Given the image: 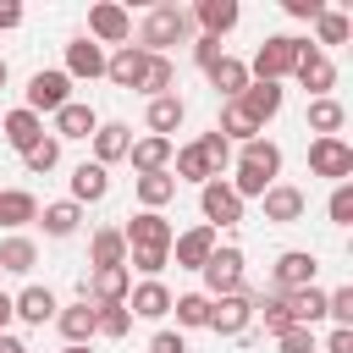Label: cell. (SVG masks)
<instances>
[{
    "label": "cell",
    "instance_id": "26",
    "mask_svg": "<svg viewBox=\"0 0 353 353\" xmlns=\"http://www.w3.org/2000/svg\"><path fill=\"white\" fill-rule=\"evenodd\" d=\"M127 160H132V171H138V176L165 171V165H171V138H132Z\"/></svg>",
    "mask_w": 353,
    "mask_h": 353
},
{
    "label": "cell",
    "instance_id": "28",
    "mask_svg": "<svg viewBox=\"0 0 353 353\" xmlns=\"http://www.w3.org/2000/svg\"><path fill=\"white\" fill-rule=\"evenodd\" d=\"M138 72H143V50L138 44H121L116 55H105V77L116 88H138Z\"/></svg>",
    "mask_w": 353,
    "mask_h": 353
},
{
    "label": "cell",
    "instance_id": "22",
    "mask_svg": "<svg viewBox=\"0 0 353 353\" xmlns=\"http://www.w3.org/2000/svg\"><path fill=\"white\" fill-rule=\"evenodd\" d=\"M11 314L28 320V325H44V320H55V292L50 287H22L11 298Z\"/></svg>",
    "mask_w": 353,
    "mask_h": 353
},
{
    "label": "cell",
    "instance_id": "16",
    "mask_svg": "<svg viewBox=\"0 0 353 353\" xmlns=\"http://www.w3.org/2000/svg\"><path fill=\"white\" fill-rule=\"evenodd\" d=\"M127 314H132V320H160V314H171V287H165V281H138V287L127 292Z\"/></svg>",
    "mask_w": 353,
    "mask_h": 353
},
{
    "label": "cell",
    "instance_id": "55",
    "mask_svg": "<svg viewBox=\"0 0 353 353\" xmlns=\"http://www.w3.org/2000/svg\"><path fill=\"white\" fill-rule=\"evenodd\" d=\"M0 353H28V342H22V336H6V331H0Z\"/></svg>",
    "mask_w": 353,
    "mask_h": 353
},
{
    "label": "cell",
    "instance_id": "5",
    "mask_svg": "<svg viewBox=\"0 0 353 353\" xmlns=\"http://www.w3.org/2000/svg\"><path fill=\"white\" fill-rule=\"evenodd\" d=\"M254 298L259 292H226V298H210V331L215 336H243L248 331V320H254Z\"/></svg>",
    "mask_w": 353,
    "mask_h": 353
},
{
    "label": "cell",
    "instance_id": "52",
    "mask_svg": "<svg viewBox=\"0 0 353 353\" xmlns=\"http://www.w3.org/2000/svg\"><path fill=\"white\" fill-rule=\"evenodd\" d=\"M281 11H287V17H303V22H314V17L325 11V0H281Z\"/></svg>",
    "mask_w": 353,
    "mask_h": 353
},
{
    "label": "cell",
    "instance_id": "15",
    "mask_svg": "<svg viewBox=\"0 0 353 353\" xmlns=\"http://www.w3.org/2000/svg\"><path fill=\"white\" fill-rule=\"evenodd\" d=\"M221 243H215V226H188L182 237H171V259L182 265V270H204V259L215 254Z\"/></svg>",
    "mask_w": 353,
    "mask_h": 353
},
{
    "label": "cell",
    "instance_id": "42",
    "mask_svg": "<svg viewBox=\"0 0 353 353\" xmlns=\"http://www.w3.org/2000/svg\"><path fill=\"white\" fill-rule=\"evenodd\" d=\"M314 33H320V44H347V33H353V22H347L342 11H331V6H325V11L314 17ZM320 44H314V50H320Z\"/></svg>",
    "mask_w": 353,
    "mask_h": 353
},
{
    "label": "cell",
    "instance_id": "25",
    "mask_svg": "<svg viewBox=\"0 0 353 353\" xmlns=\"http://www.w3.org/2000/svg\"><path fill=\"white\" fill-rule=\"evenodd\" d=\"M127 149H132V127H127V121H99V132H94V154H99V165L127 160Z\"/></svg>",
    "mask_w": 353,
    "mask_h": 353
},
{
    "label": "cell",
    "instance_id": "19",
    "mask_svg": "<svg viewBox=\"0 0 353 353\" xmlns=\"http://www.w3.org/2000/svg\"><path fill=\"white\" fill-rule=\"evenodd\" d=\"M237 105H243V110H248V116L265 127V121L281 110V83H254V77H248V88L237 94Z\"/></svg>",
    "mask_w": 353,
    "mask_h": 353
},
{
    "label": "cell",
    "instance_id": "7",
    "mask_svg": "<svg viewBox=\"0 0 353 353\" xmlns=\"http://www.w3.org/2000/svg\"><path fill=\"white\" fill-rule=\"evenodd\" d=\"M88 39H94V44H127V39H132V17H127V6L99 0V6L88 11Z\"/></svg>",
    "mask_w": 353,
    "mask_h": 353
},
{
    "label": "cell",
    "instance_id": "24",
    "mask_svg": "<svg viewBox=\"0 0 353 353\" xmlns=\"http://www.w3.org/2000/svg\"><path fill=\"white\" fill-rule=\"evenodd\" d=\"M0 132H6V143H11L17 154H28V149H33L39 138H44V121H39L33 110H11V116L0 121Z\"/></svg>",
    "mask_w": 353,
    "mask_h": 353
},
{
    "label": "cell",
    "instance_id": "40",
    "mask_svg": "<svg viewBox=\"0 0 353 353\" xmlns=\"http://www.w3.org/2000/svg\"><path fill=\"white\" fill-rule=\"evenodd\" d=\"M138 199H143V210L171 204V199H176V176H171V171H149V176H138Z\"/></svg>",
    "mask_w": 353,
    "mask_h": 353
},
{
    "label": "cell",
    "instance_id": "49",
    "mask_svg": "<svg viewBox=\"0 0 353 353\" xmlns=\"http://www.w3.org/2000/svg\"><path fill=\"white\" fill-rule=\"evenodd\" d=\"M276 347H281V353H314V331H309V325H287V331L276 336Z\"/></svg>",
    "mask_w": 353,
    "mask_h": 353
},
{
    "label": "cell",
    "instance_id": "2",
    "mask_svg": "<svg viewBox=\"0 0 353 353\" xmlns=\"http://www.w3.org/2000/svg\"><path fill=\"white\" fill-rule=\"evenodd\" d=\"M188 28H193V17H188L182 6H154V11L143 17V28H138V50H143V55H165V44H182Z\"/></svg>",
    "mask_w": 353,
    "mask_h": 353
},
{
    "label": "cell",
    "instance_id": "34",
    "mask_svg": "<svg viewBox=\"0 0 353 353\" xmlns=\"http://www.w3.org/2000/svg\"><path fill=\"white\" fill-rule=\"evenodd\" d=\"M287 309H292V325L314 331V320H325V292L320 287H298V292H287Z\"/></svg>",
    "mask_w": 353,
    "mask_h": 353
},
{
    "label": "cell",
    "instance_id": "53",
    "mask_svg": "<svg viewBox=\"0 0 353 353\" xmlns=\"http://www.w3.org/2000/svg\"><path fill=\"white\" fill-rule=\"evenodd\" d=\"M325 353H353V331H347V325H336V331L325 336Z\"/></svg>",
    "mask_w": 353,
    "mask_h": 353
},
{
    "label": "cell",
    "instance_id": "51",
    "mask_svg": "<svg viewBox=\"0 0 353 353\" xmlns=\"http://www.w3.org/2000/svg\"><path fill=\"white\" fill-rule=\"evenodd\" d=\"M149 353H188V342H182V331H154Z\"/></svg>",
    "mask_w": 353,
    "mask_h": 353
},
{
    "label": "cell",
    "instance_id": "58",
    "mask_svg": "<svg viewBox=\"0 0 353 353\" xmlns=\"http://www.w3.org/2000/svg\"><path fill=\"white\" fill-rule=\"evenodd\" d=\"M61 353H88V347H72V342H66V347H61Z\"/></svg>",
    "mask_w": 353,
    "mask_h": 353
},
{
    "label": "cell",
    "instance_id": "3",
    "mask_svg": "<svg viewBox=\"0 0 353 353\" xmlns=\"http://www.w3.org/2000/svg\"><path fill=\"white\" fill-rule=\"evenodd\" d=\"M298 50H303V39H292V33H270V39L254 50V66H248V77H254V83H281V77H292V66H298Z\"/></svg>",
    "mask_w": 353,
    "mask_h": 353
},
{
    "label": "cell",
    "instance_id": "12",
    "mask_svg": "<svg viewBox=\"0 0 353 353\" xmlns=\"http://www.w3.org/2000/svg\"><path fill=\"white\" fill-rule=\"evenodd\" d=\"M121 237H127V248H171V221L160 215V210H138L127 226H121Z\"/></svg>",
    "mask_w": 353,
    "mask_h": 353
},
{
    "label": "cell",
    "instance_id": "9",
    "mask_svg": "<svg viewBox=\"0 0 353 353\" xmlns=\"http://www.w3.org/2000/svg\"><path fill=\"white\" fill-rule=\"evenodd\" d=\"M66 99H72V77H66V72H33V77H28V105H22V110H33V116L50 110V116H55Z\"/></svg>",
    "mask_w": 353,
    "mask_h": 353
},
{
    "label": "cell",
    "instance_id": "27",
    "mask_svg": "<svg viewBox=\"0 0 353 353\" xmlns=\"http://www.w3.org/2000/svg\"><path fill=\"white\" fill-rule=\"evenodd\" d=\"M88 259H94V270L127 265V237H121V226H99V232H94V243H88Z\"/></svg>",
    "mask_w": 353,
    "mask_h": 353
},
{
    "label": "cell",
    "instance_id": "48",
    "mask_svg": "<svg viewBox=\"0 0 353 353\" xmlns=\"http://www.w3.org/2000/svg\"><path fill=\"white\" fill-rule=\"evenodd\" d=\"M325 314H331L336 325H347V331H353V287H336V292H325Z\"/></svg>",
    "mask_w": 353,
    "mask_h": 353
},
{
    "label": "cell",
    "instance_id": "41",
    "mask_svg": "<svg viewBox=\"0 0 353 353\" xmlns=\"http://www.w3.org/2000/svg\"><path fill=\"white\" fill-rule=\"evenodd\" d=\"M171 309H176V325H182V331L210 325V298H204V292H182V298H171Z\"/></svg>",
    "mask_w": 353,
    "mask_h": 353
},
{
    "label": "cell",
    "instance_id": "17",
    "mask_svg": "<svg viewBox=\"0 0 353 353\" xmlns=\"http://www.w3.org/2000/svg\"><path fill=\"white\" fill-rule=\"evenodd\" d=\"M193 17H199V28H204V39H221V33H232L237 28V0H199L193 6Z\"/></svg>",
    "mask_w": 353,
    "mask_h": 353
},
{
    "label": "cell",
    "instance_id": "8",
    "mask_svg": "<svg viewBox=\"0 0 353 353\" xmlns=\"http://www.w3.org/2000/svg\"><path fill=\"white\" fill-rule=\"evenodd\" d=\"M292 77L314 94V99H331V83H336V66L325 61V50H314L309 39H303V50H298V66H292Z\"/></svg>",
    "mask_w": 353,
    "mask_h": 353
},
{
    "label": "cell",
    "instance_id": "10",
    "mask_svg": "<svg viewBox=\"0 0 353 353\" xmlns=\"http://www.w3.org/2000/svg\"><path fill=\"white\" fill-rule=\"evenodd\" d=\"M309 171L314 176H331V182H347L353 176V149L342 138H314L309 143Z\"/></svg>",
    "mask_w": 353,
    "mask_h": 353
},
{
    "label": "cell",
    "instance_id": "46",
    "mask_svg": "<svg viewBox=\"0 0 353 353\" xmlns=\"http://www.w3.org/2000/svg\"><path fill=\"white\" fill-rule=\"evenodd\" d=\"M193 143H199V154L210 160V171H215V176H221V171L232 165V143H226L221 132H204V138H193Z\"/></svg>",
    "mask_w": 353,
    "mask_h": 353
},
{
    "label": "cell",
    "instance_id": "20",
    "mask_svg": "<svg viewBox=\"0 0 353 353\" xmlns=\"http://www.w3.org/2000/svg\"><path fill=\"white\" fill-rule=\"evenodd\" d=\"M99 132V116H94V105H77V99H66L61 110H55V138H94Z\"/></svg>",
    "mask_w": 353,
    "mask_h": 353
},
{
    "label": "cell",
    "instance_id": "39",
    "mask_svg": "<svg viewBox=\"0 0 353 353\" xmlns=\"http://www.w3.org/2000/svg\"><path fill=\"white\" fill-rule=\"evenodd\" d=\"M254 314L265 320V336H281V331L292 325V309H287L281 292H259V298H254Z\"/></svg>",
    "mask_w": 353,
    "mask_h": 353
},
{
    "label": "cell",
    "instance_id": "6",
    "mask_svg": "<svg viewBox=\"0 0 353 353\" xmlns=\"http://www.w3.org/2000/svg\"><path fill=\"white\" fill-rule=\"evenodd\" d=\"M199 210H204V226H237L243 221V199L232 193L226 176H215V182L199 188Z\"/></svg>",
    "mask_w": 353,
    "mask_h": 353
},
{
    "label": "cell",
    "instance_id": "45",
    "mask_svg": "<svg viewBox=\"0 0 353 353\" xmlns=\"http://www.w3.org/2000/svg\"><path fill=\"white\" fill-rule=\"evenodd\" d=\"M127 265H132V270H143L149 281H160V270L171 265V248H127Z\"/></svg>",
    "mask_w": 353,
    "mask_h": 353
},
{
    "label": "cell",
    "instance_id": "38",
    "mask_svg": "<svg viewBox=\"0 0 353 353\" xmlns=\"http://www.w3.org/2000/svg\"><path fill=\"white\" fill-rule=\"evenodd\" d=\"M39 221H44V232H50V237H72V232H77V221H83V204H72V199L44 204V210H39Z\"/></svg>",
    "mask_w": 353,
    "mask_h": 353
},
{
    "label": "cell",
    "instance_id": "56",
    "mask_svg": "<svg viewBox=\"0 0 353 353\" xmlns=\"http://www.w3.org/2000/svg\"><path fill=\"white\" fill-rule=\"evenodd\" d=\"M11 320H17V314H11V298H6V292H0V331H6V325H11Z\"/></svg>",
    "mask_w": 353,
    "mask_h": 353
},
{
    "label": "cell",
    "instance_id": "36",
    "mask_svg": "<svg viewBox=\"0 0 353 353\" xmlns=\"http://www.w3.org/2000/svg\"><path fill=\"white\" fill-rule=\"evenodd\" d=\"M342 121H347L342 99H309V132H320V138H336V132H342Z\"/></svg>",
    "mask_w": 353,
    "mask_h": 353
},
{
    "label": "cell",
    "instance_id": "13",
    "mask_svg": "<svg viewBox=\"0 0 353 353\" xmlns=\"http://www.w3.org/2000/svg\"><path fill=\"white\" fill-rule=\"evenodd\" d=\"M314 270H320V259L309 254V248H287L281 259H276V292L287 298V292H298V287H314Z\"/></svg>",
    "mask_w": 353,
    "mask_h": 353
},
{
    "label": "cell",
    "instance_id": "31",
    "mask_svg": "<svg viewBox=\"0 0 353 353\" xmlns=\"http://www.w3.org/2000/svg\"><path fill=\"white\" fill-rule=\"evenodd\" d=\"M210 83H215V94H221V99H237V94L248 88V66H243L237 55H221V61L210 66Z\"/></svg>",
    "mask_w": 353,
    "mask_h": 353
},
{
    "label": "cell",
    "instance_id": "30",
    "mask_svg": "<svg viewBox=\"0 0 353 353\" xmlns=\"http://www.w3.org/2000/svg\"><path fill=\"white\" fill-rule=\"evenodd\" d=\"M28 221H39V199L28 193V188H6L0 193V226H28Z\"/></svg>",
    "mask_w": 353,
    "mask_h": 353
},
{
    "label": "cell",
    "instance_id": "18",
    "mask_svg": "<svg viewBox=\"0 0 353 353\" xmlns=\"http://www.w3.org/2000/svg\"><path fill=\"white\" fill-rule=\"evenodd\" d=\"M66 77H105V50L88 33L66 44Z\"/></svg>",
    "mask_w": 353,
    "mask_h": 353
},
{
    "label": "cell",
    "instance_id": "37",
    "mask_svg": "<svg viewBox=\"0 0 353 353\" xmlns=\"http://www.w3.org/2000/svg\"><path fill=\"white\" fill-rule=\"evenodd\" d=\"M171 160H176V182H215V171H210V160L199 154V143H182V149H171Z\"/></svg>",
    "mask_w": 353,
    "mask_h": 353
},
{
    "label": "cell",
    "instance_id": "23",
    "mask_svg": "<svg viewBox=\"0 0 353 353\" xmlns=\"http://www.w3.org/2000/svg\"><path fill=\"white\" fill-rule=\"evenodd\" d=\"M182 116H188V105L176 99V94H160V99H149V138H171L176 127H182Z\"/></svg>",
    "mask_w": 353,
    "mask_h": 353
},
{
    "label": "cell",
    "instance_id": "21",
    "mask_svg": "<svg viewBox=\"0 0 353 353\" xmlns=\"http://www.w3.org/2000/svg\"><path fill=\"white\" fill-rule=\"evenodd\" d=\"M105 193H110V171H105L99 160H94V165L83 160V165L72 171V204H99Z\"/></svg>",
    "mask_w": 353,
    "mask_h": 353
},
{
    "label": "cell",
    "instance_id": "47",
    "mask_svg": "<svg viewBox=\"0 0 353 353\" xmlns=\"http://www.w3.org/2000/svg\"><path fill=\"white\" fill-rule=\"evenodd\" d=\"M325 215H331L336 226H353V182H336V188H331V204H325Z\"/></svg>",
    "mask_w": 353,
    "mask_h": 353
},
{
    "label": "cell",
    "instance_id": "14",
    "mask_svg": "<svg viewBox=\"0 0 353 353\" xmlns=\"http://www.w3.org/2000/svg\"><path fill=\"white\" fill-rule=\"evenodd\" d=\"M127 292H132V270H127V265H110V270L83 276V303L94 298V303L105 309V303H127Z\"/></svg>",
    "mask_w": 353,
    "mask_h": 353
},
{
    "label": "cell",
    "instance_id": "29",
    "mask_svg": "<svg viewBox=\"0 0 353 353\" xmlns=\"http://www.w3.org/2000/svg\"><path fill=\"white\" fill-rule=\"evenodd\" d=\"M171 88H176V66H171L165 55H143V72H138V94L160 99V94H171Z\"/></svg>",
    "mask_w": 353,
    "mask_h": 353
},
{
    "label": "cell",
    "instance_id": "57",
    "mask_svg": "<svg viewBox=\"0 0 353 353\" xmlns=\"http://www.w3.org/2000/svg\"><path fill=\"white\" fill-rule=\"evenodd\" d=\"M6 77H11V72H6V61H0V88H6Z\"/></svg>",
    "mask_w": 353,
    "mask_h": 353
},
{
    "label": "cell",
    "instance_id": "44",
    "mask_svg": "<svg viewBox=\"0 0 353 353\" xmlns=\"http://www.w3.org/2000/svg\"><path fill=\"white\" fill-rule=\"evenodd\" d=\"M22 165H28V171H39V176H44V171H55V165H61V138H39V143L22 154Z\"/></svg>",
    "mask_w": 353,
    "mask_h": 353
},
{
    "label": "cell",
    "instance_id": "35",
    "mask_svg": "<svg viewBox=\"0 0 353 353\" xmlns=\"http://www.w3.org/2000/svg\"><path fill=\"white\" fill-rule=\"evenodd\" d=\"M33 265H39V243H33V237H6V243H0V270L28 276Z\"/></svg>",
    "mask_w": 353,
    "mask_h": 353
},
{
    "label": "cell",
    "instance_id": "11",
    "mask_svg": "<svg viewBox=\"0 0 353 353\" xmlns=\"http://www.w3.org/2000/svg\"><path fill=\"white\" fill-rule=\"evenodd\" d=\"M259 204H265V221H276V226H292V221H303V210H309L303 188H292V182H270V188L259 193Z\"/></svg>",
    "mask_w": 353,
    "mask_h": 353
},
{
    "label": "cell",
    "instance_id": "4",
    "mask_svg": "<svg viewBox=\"0 0 353 353\" xmlns=\"http://www.w3.org/2000/svg\"><path fill=\"white\" fill-rule=\"evenodd\" d=\"M243 265H248V259H243V248H232V243H226V248H215V254L204 259V270H199V276H204V287H210L204 298L243 292V287H248V281H243Z\"/></svg>",
    "mask_w": 353,
    "mask_h": 353
},
{
    "label": "cell",
    "instance_id": "32",
    "mask_svg": "<svg viewBox=\"0 0 353 353\" xmlns=\"http://www.w3.org/2000/svg\"><path fill=\"white\" fill-rule=\"evenodd\" d=\"M55 320H61V336H66L72 347H83V342L94 336V320H99V309H94V303H72V309H61Z\"/></svg>",
    "mask_w": 353,
    "mask_h": 353
},
{
    "label": "cell",
    "instance_id": "54",
    "mask_svg": "<svg viewBox=\"0 0 353 353\" xmlns=\"http://www.w3.org/2000/svg\"><path fill=\"white\" fill-rule=\"evenodd\" d=\"M22 22V6L17 0H0V28H17Z\"/></svg>",
    "mask_w": 353,
    "mask_h": 353
},
{
    "label": "cell",
    "instance_id": "33",
    "mask_svg": "<svg viewBox=\"0 0 353 353\" xmlns=\"http://www.w3.org/2000/svg\"><path fill=\"white\" fill-rule=\"evenodd\" d=\"M215 132H221L226 143H232V138H237V143H248V138H259V121H254L237 99H226V105H221V127H215Z\"/></svg>",
    "mask_w": 353,
    "mask_h": 353
},
{
    "label": "cell",
    "instance_id": "43",
    "mask_svg": "<svg viewBox=\"0 0 353 353\" xmlns=\"http://www.w3.org/2000/svg\"><path fill=\"white\" fill-rule=\"evenodd\" d=\"M99 309V303H94ZM132 331V314H127V303H105L99 309V320H94V336H127Z\"/></svg>",
    "mask_w": 353,
    "mask_h": 353
},
{
    "label": "cell",
    "instance_id": "1",
    "mask_svg": "<svg viewBox=\"0 0 353 353\" xmlns=\"http://www.w3.org/2000/svg\"><path fill=\"white\" fill-rule=\"evenodd\" d=\"M276 171H281V149H276L270 138H248V143H243V154H237L232 193H237V199H259V193L276 182Z\"/></svg>",
    "mask_w": 353,
    "mask_h": 353
},
{
    "label": "cell",
    "instance_id": "50",
    "mask_svg": "<svg viewBox=\"0 0 353 353\" xmlns=\"http://www.w3.org/2000/svg\"><path fill=\"white\" fill-rule=\"evenodd\" d=\"M221 55H226V50H221V39H204V33H199V39H193V61H199V66H204V72H210V66H215V61H221Z\"/></svg>",
    "mask_w": 353,
    "mask_h": 353
}]
</instances>
